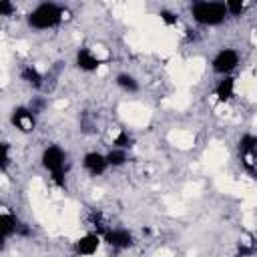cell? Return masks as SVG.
I'll use <instances>...</instances> for the list:
<instances>
[{
    "label": "cell",
    "mask_w": 257,
    "mask_h": 257,
    "mask_svg": "<svg viewBox=\"0 0 257 257\" xmlns=\"http://www.w3.org/2000/svg\"><path fill=\"white\" fill-rule=\"evenodd\" d=\"M66 8L56 2H40L26 14V24L32 30H52L64 20Z\"/></svg>",
    "instance_id": "6da1fadb"
},
{
    "label": "cell",
    "mask_w": 257,
    "mask_h": 257,
    "mask_svg": "<svg viewBox=\"0 0 257 257\" xmlns=\"http://www.w3.org/2000/svg\"><path fill=\"white\" fill-rule=\"evenodd\" d=\"M193 20L201 26H219L223 24L229 14H227V8H225V2H213V0H199V2H193L191 8H189Z\"/></svg>",
    "instance_id": "7a4b0ae2"
},
{
    "label": "cell",
    "mask_w": 257,
    "mask_h": 257,
    "mask_svg": "<svg viewBox=\"0 0 257 257\" xmlns=\"http://www.w3.org/2000/svg\"><path fill=\"white\" fill-rule=\"evenodd\" d=\"M40 163L50 173L52 181L58 187H64V183H66V151L58 145H48L40 155Z\"/></svg>",
    "instance_id": "3957f363"
},
{
    "label": "cell",
    "mask_w": 257,
    "mask_h": 257,
    "mask_svg": "<svg viewBox=\"0 0 257 257\" xmlns=\"http://www.w3.org/2000/svg\"><path fill=\"white\" fill-rule=\"evenodd\" d=\"M241 56L235 48H221L211 58V70L219 76H231V72L239 66Z\"/></svg>",
    "instance_id": "277c9868"
},
{
    "label": "cell",
    "mask_w": 257,
    "mask_h": 257,
    "mask_svg": "<svg viewBox=\"0 0 257 257\" xmlns=\"http://www.w3.org/2000/svg\"><path fill=\"white\" fill-rule=\"evenodd\" d=\"M100 243H102V235L96 231H88L72 243V253L74 257H92L100 249Z\"/></svg>",
    "instance_id": "5b68a950"
},
{
    "label": "cell",
    "mask_w": 257,
    "mask_h": 257,
    "mask_svg": "<svg viewBox=\"0 0 257 257\" xmlns=\"http://www.w3.org/2000/svg\"><path fill=\"white\" fill-rule=\"evenodd\" d=\"M102 241L114 251H124V249H131L135 245V235L124 227H114V229L104 231Z\"/></svg>",
    "instance_id": "8992f818"
},
{
    "label": "cell",
    "mask_w": 257,
    "mask_h": 257,
    "mask_svg": "<svg viewBox=\"0 0 257 257\" xmlns=\"http://www.w3.org/2000/svg\"><path fill=\"white\" fill-rule=\"evenodd\" d=\"M0 231H2V239H4V241H8V239L14 237V235H20V237H28V235H30V229H28L18 217H14V215L8 213V211H4V213L0 215Z\"/></svg>",
    "instance_id": "52a82bcc"
},
{
    "label": "cell",
    "mask_w": 257,
    "mask_h": 257,
    "mask_svg": "<svg viewBox=\"0 0 257 257\" xmlns=\"http://www.w3.org/2000/svg\"><path fill=\"white\" fill-rule=\"evenodd\" d=\"M82 169H84L90 177H100V175H104V173L110 169V165H108L104 153L88 151V153H84V157H82Z\"/></svg>",
    "instance_id": "ba28073f"
},
{
    "label": "cell",
    "mask_w": 257,
    "mask_h": 257,
    "mask_svg": "<svg viewBox=\"0 0 257 257\" xmlns=\"http://www.w3.org/2000/svg\"><path fill=\"white\" fill-rule=\"evenodd\" d=\"M10 122L14 128H18L20 133H30L36 126V116L34 110L28 106H16L10 114Z\"/></svg>",
    "instance_id": "9c48e42d"
},
{
    "label": "cell",
    "mask_w": 257,
    "mask_h": 257,
    "mask_svg": "<svg viewBox=\"0 0 257 257\" xmlns=\"http://www.w3.org/2000/svg\"><path fill=\"white\" fill-rule=\"evenodd\" d=\"M74 64H76V68L82 70V72H94V70H98V66L102 64V60H100V56H98L92 48L82 46V48H78L76 54H74Z\"/></svg>",
    "instance_id": "30bf717a"
},
{
    "label": "cell",
    "mask_w": 257,
    "mask_h": 257,
    "mask_svg": "<svg viewBox=\"0 0 257 257\" xmlns=\"http://www.w3.org/2000/svg\"><path fill=\"white\" fill-rule=\"evenodd\" d=\"M237 149H239V157L241 159L255 161V157H257V135H253V133L241 135L239 143H237Z\"/></svg>",
    "instance_id": "8fae6325"
},
{
    "label": "cell",
    "mask_w": 257,
    "mask_h": 257,
    "mask_svg": "<svg viewBox=\"0 0 257 257\" xmlns=\"http://www.w3.org/2000/svg\"><path fill=\"white\" fill-rule=\"evenodd\" d=\"M213 92H215V98L219 102H229L235 96V78L233 76H221V80H217Z\"/></svg>",
    "instance_id": "7c38bea8"
},
{
    "label": "cell",
    "mask_w": 257,
    "mask_h": 257,
    "mask_svg": "<svg viewBox=\"0 0 257 257\" xmlns=\"http://www.w3.org/2000/svg\"><path fill=\"white\" fill-rule=\"evenodd\" d=\"M20 80H24L28 86H32V88H40L42 84H44V76H42V72L34 66V64H26V66H22V70H20Z\"/></svg>",
    "instance_id": "4fadbf2b"
},
{
    "label": "cell",
    "mask_w": 257,
    "mask_h": 257,
    "mask_svg": "<svg viewBox=\"0 0 257 257\" xmlns=\"http://www.w3.org/2000/svg\"><path fill=\"white\" fill-rule=\"evenodd\" d=\"M114 82H116V86H118L122 92H128V94H135V92H139V88H141L139 80H137L133 74H128V72H120V74H116Z\"/></svg>",
    "instance_id": "5bb4252c"
},
{
    "label": "cell",
    "mask_w": 257,
    "mask_h": 257,
    "mask_svg": "<svg viewBox=\"0 0 257 257\" xmlns=\"http://www.w3.org/2000/svg\"><path fill=\"white\" fill-rule=\"evenodd\" d=\"M106 161H108V165H110L112 169L122 167V165H126V161H128V153H126V149L112 147V149L106 153Z\"/></svg>",
    "instance_id": "9a60e30c"
},
{
    "label": "cell",
    "mask_w": 257,
    "mask_h": 257,
    "mask_svg": "<svg viewBox=\"0 0 257 257\" xmlns=\"http://www.w3.org/2000/svg\"><path fill=\"white\" fill-rule=\"evenodd\" d=\"M225 8H227V14H229L231 18H239L241 14H245L247 4L241 2V0H227V2H225Z\"/></svg>",
    "instance_id": "2e32d148"
},
{
    "label": "cell",
    "mask_w": 257,
    "mask_h": 257,
    "mask_svg": "<svg viewBox=\"0 0 257 257\" xmlns=\"http://www.w3.org/2000/svg\"><path fill=\"white\" fill-rule=\"evenodd\" d=\"M8 165H10V145L2 143L0 145V169H2V173H6Z\"/></svg>",
    "instance_id": "e0dca14e"
},
{
    "label": "cell",
    "mask_w": 257,
    "mask_h": 257,
    "mask_svg": "<svg viewBox=\"0 0 257 257\" xmlns=\"http://www.w3.org/2000/svg\"><path fill=\"white\" fill-rule=\"evenodd\" d=\"M131 143H133V139H131L128 133H124V131H120V133L114 137V141H112V145L118 147V149H128Z\"/></svg>",
    "instance_id": "ac0fdd59"
},
{
    "label": "cell",
    "mask_w": 257,
    "mask_h": 257,
    "mask_svg": "<svg viewBox=\"0 0 257 257\" xmlns=\"http://www.w3.org/2000/svg\"><path fill=\"white\" fill-rule=\"evenodd\" d=\"M159 16H161V22L165 26H175L177 20H179V16H175V12H171V10H161Z\"/></svg>",
    "instance_id": "d6986e66"
},
{
    "label": "cell",
    "mask_w": 257,
    "mask_h": 257,
    "mask_svg": "<svg viewBox=\"0 0 257 257\" xmlns=\"http://www.w3.org/2000/svg\"><path fill=\"white\" fill-rule=\"evenodd\" d=\"M12 12H16V6L12 2H8V0L0 2V16H10Z\"/></svg>",
    "instance_id": "ffe728a7"
}]
</instances>
